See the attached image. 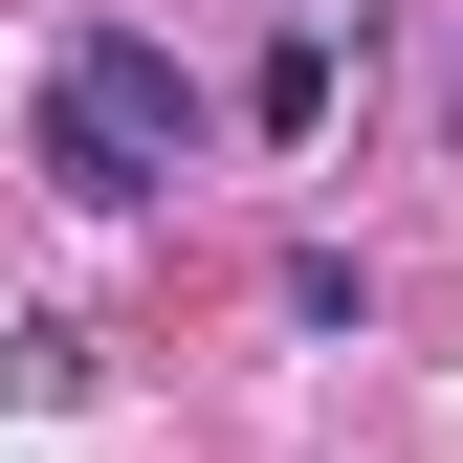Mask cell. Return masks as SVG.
Returning a JSON list of instances; mask_svg holds the SVG:
<instances>
[{
    "label": "cell",
    "instance_id": "cell-1",
    "mask_svg": "<svg viewBox=\"0 0 463 463\" xmlns=\"http://www.w3.org/2000/svg\"><path fill=\"white\" fill-rule=\"evenodd\" d=\"M199 155V67L155 23H67V67H44V177H67L89 221H155Z\"/></svg>",
    "mask_w": 463,
    "mask_h": 463
},
{
    "label": "cell",
    "instance_id": "cell-2",
    "mask_svg": "<svg viewBox=\"0 0 463 463\" xmlns=\"http://www.w3.org/2000/svg\"><path fill=\"white\" fill-rule=\"evenodd\" d=\"M331 89H354V44H331V23H287L265 67H243V133H265V155H309V133H331Z\"/></svg>",
    "mask_w": 463,
    "mask_h": 463
},
{
    "label": "cell",
    "instance_id": "cell-3",
    "mask_svg": "<svg viewBox=\"0 0 463 463\" xmlns=\"http://www.w3.org/2000/svg\"><path fill=\"white\" fill-rule=\"evenodd\" d=\"M0 397H23V420H67V397H89V331H67V309H23V331H0Z\"/></svg>",
    "mask_w": 463,
    "mask_h": 463
},
{
    "label": "cell",
    "instance_id": "cell-4",
    "mask_svg": "<svg viewBox=\"0 0 463 463\" xmlns=\"http://www.w3.org/2000/svg\"><path fill=\"white\" fill-rule=\"evenodd\" d=\"M287 331H375V265L354 243H287Z\"/></svg>",
    "mask_w": 463,
    "mask_h": 463
},
{
    "label": "cell",
    "instance_id": "cell-5",
    "mask_svg": "<svg viewBox=\"0 0 463 463\" xmlns=\"http://www.w3.org/2000/svg\"><path fill=\"white\" fill-rule=\"evenodd\" d=\"M441 110H463V67H441Z\"/></svg>",
    "mask_w": 463,
    "mask_h": 463
}]
</instances>
